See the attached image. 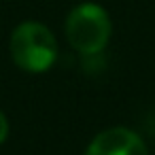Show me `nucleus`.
<instances>
[{"label": "nucleus", "mask_w": 155, "mask_h": 155, "mask_svg": "<svg viewBox=\"0 0 155 155\" xmlns=\"http://www.w3.org/2000/svg\"><path fill=\"white\" fill-rule=\"evenodd\" d=\"M11 58L26 72H45L58 58V41L53 32L38 21H24L11 34Z\"/></svg>", "instance_id": "1"}, {"label": "nucleus", "mask_w": 155, "mask_h": 155, "mask_svg": "<svg viewBox=\"0 0 155 155\" xmlns=\"http://www.w3.org/2000/svg\"><path fill=\"white\" fill-rule=\"evenodd\" d=\"M66 38L79 53L98 55L110 38L108 13L94 2L79 5L66 19Z\"/></svg>", "instance_id": "2"}, {"label": "nucleus", "mask_w": 155, "mask_h": 155, "mask_svg": "<svg viewBox=\"0 0 155 155\" xmlns=\"http://www.w3.org/2000/svg\"><path fill=\"white\" fill-rule=\"evenodd\" d=\"M85 155H149V151L136 132L127 127H110L89 142Z\"/></svg>", "instance_id": "3"}, {"label": "nucleus", "mask_w": 155, "mask_h": 155, "mask_svg": "<svg viewBox=\"0 0 155 155\" xmlns=\"http://www.w3.org/2000/svg\"><path fill=\"white\" fill-rule=\"evenodd\" d=\"M7 136H9V121H7L5 113L0 110V144L7 140Z\"/></svg>", "instance_id": "4"}]
</instances>
